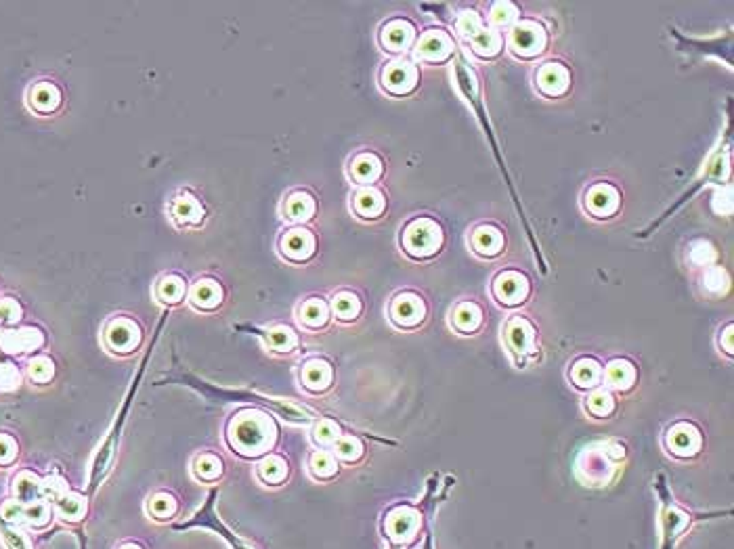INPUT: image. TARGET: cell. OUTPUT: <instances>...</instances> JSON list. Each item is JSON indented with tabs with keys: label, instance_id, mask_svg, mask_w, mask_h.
<instances>
[{
	"label": "cell",
	"instance_id": "obj_1",
	"mask_svg": "<svg viewBox=\"0 0 734 549\" xmlns=\"http://www.w3.org/2000/svg\"><path fill=\"white\" fill-rule=\"evenodd\" d=\"M656 491L661 497V505H663V514H661V524H663V541H661V549H673L675 543L684 537V533L697 522V520H705L711 516H730L733 510L728 512H716V514H692L688 510H682L680 505H675V501L671 499L667 484H665V476L659 474L656 476Z\"/></svg>",
	"mask_w": 734,
	"mask_h": 549
},
{
	"label": "cell",
	"instance_id": "obj_2",
	"mask_svg": "<svg viewBox=\"0 0 734 549\" xmlns=\"http://www.w3.org/2000/svg\"><path fill=\"white\" fill-rule=\"evenodd\" d=\"M422 507L409 505V503H399L386 514L384 537L389 539L391 549H409L417 541L420 531L426 522Z\"/></svg>",
	"mask_w": 734,
	"mask_h": 549
},
{
	"label": "cell",
	"instance_id": "obj_3",
	"mask_svg": "<svg viewBox=\"0 0 734 549\" xmlns=\"http://www.w3.org/2000/svg\"><path fill=\"white\" fill-rule=\"evenodd\" d=\"M443 245V229L432 218H415L403 231V247L411 258H430Z\"/></svg>",
	"mask_w": 734,
	"mask_h": 549
},
{
	"label": "cell",
	"instance_id": "obj_4",
	"mask_svg": "<svg viewBox=\"0 0 734 549\" xmlns=\"http://www.w3.org/2000/svg\"><path fill=\"white\" fill-rule=\"evenodd\" d=\"M508 49L520 59L539 57L548 47V32L533 19H520L508 34Z\"/></svg>",
	"mask_w": 734,
	"mask_h": 549
},
{
	"label": "cell",
	"instance_id": "obj_5",
	"mask_svg": "<svg viewBox=\"0 0 734 549\" xmlns=\"http://www.w3.org/2000/svg\"><path fill=\"white\" fill-rule=\"evenodd\" d=\"M531 294V283L520 271H501L493 279V296L503 307H518Z\"/></svg>",
	"mask_w": 734,
	"mask_h": 549
},
{
	"label": "cell",
	"instance_id": "obj_6",
	"mask_svg": "<svg viewBox=\"0 0 734 549\" xmlns=\"http://www.w3.org/2000/svg\"><path fill=\"white\" fill-rule=\"evenodd\" d=\"M233 438L242 453H258L260 447H267L269 438H273V426L269 419H240L233 428Z\"/></svg>",
	"mask_w": 734,
	"mask_h": 549
},
{
	"label": "cell",
	"instance_id": "obj_7",
	"mask_svg": "<svg viewBox=\"0 0 734 549\" xmlns=\"http://www.w3.org/2000/svg\"><path fill=\"white\" fill-rule=\"evenodd\" d=\"M451 55H453V40L443 30L426 32L415 47V57L424 63H443Z\"/></svg>",
	"mask_w": 734,
	"mask_h": 549
},
{
	"label": "cell",
	"instance_id": "obj_8",
	"mask_svg": "<svg viewBox=\"0 0 734 549\" xmlns=\"http://www.w3.org/2000/svg\"><path fill=\"white\" fill-rule=\"evenodd\" d=\"M535 84L544 97L558 99V97L567 94L571 88V72L563 63L550 61V63H544L535 72Z\"/></svg>",
	"mask_w": 734,
	"mask_h": 549
},
{
	"label": "cell",
	"instance_id": "obj_9",
	"mask_svg": "<svg viewBox=\"0 0 734 549\" xmlns=\"http://www.w3.org/2000/svg\"><path fill=\"white\" fill-rule=\"evenodd\" d=\"M585 208L596 218H611L621 208V195H619V191L613 185L596 183L585 193Z\"/></svg>",
	"mask_w": 734,
	"mask_h": 549
},
{
	"label": "cell",
	"instance_id": "obj_10",
	"mask_svg": "<svg viewBox=\"0 0 734 549\" xmlns=\"http://www.w3.org/2000/svg\"><path fill=\"white\" fill-rule=\"evenodd\" d=\"M701 432L697 430L695 424L690 421H678L673 428L667 432V447L669 453L675 457H692L701 449Z\"/></svg>",
	"mask_w": 734,
	"mask_h": 549
},
{
	"label": "cell",
	"instance_id": "obj_11",
	"mask_svg": "<svg viewBox=\"0 0 734 549\" xmlns=\"http://www.w3.org/2000/svg\"><path fill=\"white\" fill-rule=\"evenodd\" d=\"M424 316H426V304L413 292L399 294L391 304V319L395 321V325H399L403 329H411V327L420 325L424 321Z\"/></svg>",
	"mask_w": 734,
	"mask_h": 549
},
{
	"label": "cell",
	"instance_id": "obj_12",
	"mask_svg": "<svg viewBox=\"0 0 734 549\" xmlns=\"http://www.w3.org/2000/svg\"><path fill=\"white\" fill-rule=\"evenodd\" d=\"M382 84L393 94H408L417 84V68L409 61L389 63L382 72Z\"/></svg>",
	"mask_w": 734,
	"mask_h": 549
},
{
	"label": "cell",
	"instance_id": "obj_13",
	"mask_svg": "<svg viewBox=\"0 0 734 549\" xmlns=\"http://www.w3.org/2000/svg\"><path fill=\"white\" fill-rule=\"evenodd\" d=\"M506 340H508V346L518 354L535 352V327L525 316H514L508 323Z\"/></svg>",
	"mask_w": 734,
	"mask_h": 549
},
{
	"label": "cell",
	"instance_id": "obj_14",
	"mask_svg": "<svg viewBox=\"0 0 734 549\" xmlns=\"http://www.w3.org/2000/svg\"><path fill=\"white\" fill-rule=\"evenodd\" d=\"M415 38V27L408 19H393L389 25L382 30V44L391 53H401L405 51Z\"/></svg>",
	"mask_w": 734,
	"mask_h": 549
},
{
	"label": "cell",
	"instance_id": "obj_15",
	"mask_svg": "<svg viewBox=\"0 0 734 549\" xmlns=\"http://www.w3.org/2000/svg\"><path fill=\"white\" fill-rule=\"evenodd\" d=\"M281 249L290 260H307L315 249V239L305 229H294L281 239Z\"/></svg>",
	"mask_w": 734,
	"mask_h": 549
},
{
	"label": "cell",
	"instance_id": "obj_16",
	"mask_svg": "<svg viewBox=\"0 0 734 549\" xmlns=\"http://www.w3.org/2000/svg\"><path fill=\"white\" fill-rule=\"evenodd\" d=\"M602 380L613 390H630L636 380V369L630 361L617 359V361H611L606 369H602Z\"/></svg>",
	"mask_w": 734,
	"mask_h": 549
},
{
	"label": "cell",
	"instance_id": "obj_17",
	"mask_svg": "<svg viewBox=\"0 0 734 549\" xmlns=\"http://www.w3.org/2000/svg\"><path fill=\"white\" fill-rule=\"evenodd\" d=\"M472 247H475V252L479 256L493 258L503 247V233L497 227H493V225L477 227L475 233H472Z\"/></svg>",
	"mask_w": 734,
	"mask_h": 549
},
{
	"label": "cell",
	"instance_id": "obj_18",
	"mask_svg": "<svg viewBox=\"0 0 734 549\" xmlns=\"http://www.w3.org/2000/svg\"><path fill=\"white\" fill-rule=\"evenodd\" d=\"M42 344V335L36 329H19V331H4L0 335V346L6 352H27Z\"/></svg>",
	"mask_w": 734,
	"mask_h": 549
},
{
	"label": "cell",
	"instance_id": "obj_19",
	"mask_svg": "<svg viewBox=\"0 0 734 549\" xmlns=\"http://www.w3.org/2000/svg\"><path fill=\"white\" fill-rule=\"evenodd\" d=\"M470 44H472V53L481 59H491L495 57L501 47H503V36L501 32H497L495 27H483L477 36L470 38Z\"/></svg>",
	"mask_w": 734,
	"mask_h": 549
},
{
	"label": "cell",
	"instance_id": "obj_20",
	"mask_svg": "<svg viewBox=\"0 0 734 549\" xmlns=\"http://www.w3.org/2000/svg\"><path fill=\"white\" fill-rule=\"evenodd\" d=\"M571 378L577 388H596L602 382V367L594 359H579L573 365Z\"/></svg>",
	"mask_w": 734,
	"mask_h": 549
},
{
	"label": "cell",
	"instance_id": "obj_21",
	"mask_svg": "<svg viewBox=\"0 0 734 549\" xmlns=\"http://www.w3.org/2000/svg\"><path fill=\"white\" fill-rule=\"evenodd\" d=\"M453 325L462 333H475L483 323V311L477 302H462L453 311Z\"/></svg>",
	"mask_w": 734,
	"mask_h": 549
},
{
	"label": "cell",
	"instance_id": "obj_22",
	"mask_svg": "<svg viewBox=\"0 0 734 549\" xmlns=\"http://www.w3.org/2000/svg\"><path fill=\"white\" fill-rule=\"evenodd\" d=\"M302 382H305V386H307L309 390H313V393L326 390L327 386H329V382H331V369H329V365H327L326 361H319V359L309 361V363L305 365V369H302Z\"/></svg>",
	"mask_w": 734,
	"mask_h": 549
},
{
	"label": "cell",
	"instance_id": "obj_23",
	"mask_svg": "<svg viewBox=\"0 0 734 549\" xmlns=\"http://www.w3.org/2000/svg\"><path fill=\"white\" fill-rule=\"evenodd\" d=\"M355 210L357 214L365 216V218H376L382 210H384V197L378 189L367 187L363 191L357 193L355 197Z\"/></svg>",
	"mask_w": 734,
	"mask_h": 549
},
{
	"label": "cell",
	"instance_id": "obj_24",
	"mask_svg": "<svg viewBox=\"0 0 734 549\" xmlns=\"http://www.w3.org/2000/svg\"><path fill=\"white\" fill-rule=\"evenodd\" d=\"M350 172H353V176H355L359 183L367 185V183H374V180L380 176V172H382V161L374 156V154H363V156H359L353 161Z\"/></svg>",
	"mask_w": 734,
	"mask_h": 549
},
{
	"label": "cell",
	"instance_id": "obj_25",
	"mask_svg": "<svg viewBox=\"0 0 734 549\" xmlns=\"http://www.w3.org/2000/svg\"><path fill=\"white\" fill-rule=\"evenodd\" d=\"M137 340H139V331H137V327L133 323L118 321L109 329V344L114 348H118L120 352H126V348H130Z\"/></svg>",
	"mask_w": 734,
	"mask_h": 549
},
{
	"label": "cell",
	"instance_id": "obj_26",
	"mask_svg": "<svg viewBox=\"0 0 734 549\" xmlns=\"http://www.w3.org/2000/svg\"><path fill=\"white\" fill-rule=\"evenodd\" d=\"M286 212L292 221H309L315 212V202L307 193H294L286 204Z\"/></svg>",
	"mask_w": 734,
	"mask_h": 549
},
{
	"label": "cell",
	"instance_id": "obj_27",
	"mask_svg": "<svg viewBox=\"0 0 734 549\" xmlns=\"http://www.w3.org/2000/svg\"><path fill=\"white\" fill-rule=\"evenodd\" d=\"M327 316H329V307H327L324 300H309L305 302V307L300 309V321L307 325V327H324L327 323Z\"/></svg>",
	"mask_w": 734,
	"mask_h": 549
},
{
	"label": "cell",
	"instance_id": "obj_28",
	"mask_svg": "<svg viewBox=\"0 0 734 549\" xmlns=\"http://www.w3.org/2000/svg\"><path fill=\"white\" fill-rule=\"evenodd\" d=\"M32 107L36 111H53L59 105V92L51 84H40L32 92Z\"/></svg>",
	"mask_w": 734,
	"mask_h": 549
},
{
	"label": "cell",
	"instance_id": "obj_29",
	"mask_svg": "<svg viewBox=\"0 0 734 549\" xmlns=\"http://www.w3.org/2000/svg\"><path fill=\"white\" fill-rule=\"evenodd\" d=\"M361 311V302L355 294L350 292H342L334 298V313L338 314V319L342 321H350L355 319Z\"/></svg>",
	"mask_w": 734,
	"mask_h": 549
},
{
	"label": "cell",
	"instance_id": "obj_30",
	"mask_svg": "<svg viewBox=\"0 0 734 549\" xmlns=\"http://www.w3.org/2000/svg\"><path fill=\"white\" fill-rule=\"evenodd\" d=\"M193 302L202 309H212L221 302V290L214 281H202L193 290Z\"/></svg>",
	"mask_w": 734,
	"mask_h": 549
},
{
	"label": "cell",
	"instance_id": "obj_31",
	"mask_svg": "<svg viewBox=\"0 0 734 549\" xmlns=\"http://www.w3.org/2000/svg\"><path fill=\"white\" fill-rule=\"evenodd\" d=\"M518 17V8L514 2H495L491 6V23L497 27H508L510 23H516Z\"/></svg>",
	"mask_w": 734,
	"mask_h": 549
},
{
	"label": "cell",
	"instance_id": "obj_32",
	"mask_svg": "<svg viewBox=\"0 0 734 549\" xmlns=\"http://www.w3.org/2000/svg\"><path fill=\"white\" fill-rule=\"evenodd\" d=\"M17 495H19L21 503H34L42 495V482L30 474H23L17 480Z\"/></svg>",
	"mask_w": 734,
	"mask_h": 549
},
{
	"label": "cell",
	"instance_id": "obj_33",
	"mask_svg": "<svg viewBox=\"0 0 734 549\" xmlns=\"http://www.w3.org/2000/svg\"><path fill=\"white\" fill-rule=\"evenodd\" d=\"M455 27H458V32L462 36L472 38V36H477L485 27V21L481 19V15L477 11H462L458 21H455Z\"/></svg>",
	"mask_w": 734,
	"mask_h": 549
},
{
	"label": "cell",
	"instance_id": "obj_34",
	"mask_svg": "<svg viewBox=\"0 0 734 549\" xmlns=\"http://www.w3.org/2000/svg\"><path fill=\"white\" fill-rule=\"evenodd\" d=\"M57 510L66 520H78L84 512V499L78 495H61L57 499Z\"/></svg>",
	"mask_w": 734,
	"mask_h": 549
},
{
	"label": "cell",
	"instance_id": "obj_35",
	"mask_svg": "<svg viewBox=\"0 0 734 549\" xmlns=\"http://www.w3.org/2000/svg\"><path fill=\"white\" fill-rule=\"evenodd\" d=\"M587 409H589L596 417H606V415H611L613 409H615L613 396L606 393V390H596V393L589 396V400H587Z\"/></svg>",
	"mask_w": 734,
	"mask_h": 549
},
{
	"label": "cell",
	"instance_id": "obj_36",
	"mask_svg": "<svg viewBox=\"0 0 734 549\" xmlns=\"http://www.w3.org/2000/svg\"><path fill=\"white\" fill-rule=\"evenodd\" d=\"M286 474H288V468H286L283 459H279V457H275V455L267 457V459L260 464V476H262L267 482H271V484H277L279 480H283Z\"/></svg>",
	"mask_w": 734,
	"mask_h": 549
},
{
	"label": "cell",
	"instance_id": "obj_37",
	"mask_svg": "<svg viewBox=\"0 0 734 549\" xmlns=\"http://www.w3.org/2000/svg\"><path fill=\"white\" fill-rule=\"evenodd\" d=\"M311 468L319 478H329V476H334L338 471V464H336L334 455H329L327 451H319V453L313 455Z\"/></svg>",
	"mask_w": 734,
	"mask_h": 549
},
{
	"label": "cell",
	"instance_id": "obj_38",
	"mask_svg": "<svg viewBox=\"0 0 734 549\" xmlns=\"http://www.w3.org/2000/svg\"><path fill=\"white\" fill-rule=\"evenodd\" d=\"M361 443L353 436H344V438H338V445H336V455L346 459V462H355L359 455H361Z\"/></svg>",
	"mask_w": 734,
	"mask_h": 549
},
{
	"label": "cell",
	"instance_id": "obj_39",
	"mask_svg": "<svg viewBox=\"0 0 734 549\" xmlns=\"http://www.w3.org/2000/svg\"><path fill=\"white\" fill-rule=\"evenodd\" d=\"M269 342H271L273 348H277L281 352H288L296 344V338H294V333L288 327H277V329H273L269 333Z\"/></svg>",
	"mask_w": 734,
	"mask_h": 549
},
{
	"label": "cell",
	"instance_id": "obj_40",
	"mask_svg": "<svg viewBox=\"0 0 734 549\" xmlns=\"http://www.w3.org/2000/svg\"><path fill=\"white\" fill-rule=\"evenodd\" d=\"M47 518H49V507L42 501H34V503H27V507H23V520L25 522L40 526L47 522Z\"/></svg>",
	"mask_w": 734,
	"mask_h": 549
},
{
	"label": "cell",
	"instance_id": "obj_41",
	"mask_svg": "<svg viewBox=\"0 0 734 549\" xmlns=\"http://www.w3.org/2000/svg\"><path fill=\"white\" fill-rule=\"evenodd\" d=\"M30 376L36 380V382H47V380H51V376H53V363L49 361V359H36V361H32V365H30Z\"/></svg>",
	"mask_w": 734,
	"mask_h": 549
},
{
	"label": "cell",
	"instance_id": "obj_42",
	"mask_svg": "<svg viewBox=\"0 0 734 549\" xmlns=\"http://www.w3.org/2000/svg\"><path fill=\"white\" fill-rule=\"evenodd\" d=\"M315 438H317V443H322V445H331V443H336V440L340 438L338 426H336L334 421H324V424H319V428H317V432H315Z\"/></svg>",
	"mask_w": 734,
	"mask_h": 549
},
{
	"label": "cell",
	"instance_id": "obj_43",
	"mask_svg": "<svg viewBox=\"0 0 734 549\" xmlns=\"http://www.w3.org/2000/svg\"><path fill=\"white\" fill-rule=\"evenodd\" d=\"M705 285H707L709 290L720 292V290L726 285V273H724V269H722V266H711V269H707V273H705Z\"/></svg>",
	"mask_w": 734,
	"mask_h": 549
},
{
	"label": "cell",
	"instance_id": "obj_44",
	"mask_svg": "<svg viewBox=\"0 0 734 549\" xmlns=\"http://www.w3.org/2000/svg\"><path fill=\"white\" fill-rule=\"evenodd\" d=\"M197 474L206 480H212L221 474V462L216 457H204L200 464H197Z\"/></svg>",
	"mask_w": 734,
	"mask_h": 549
},
{
	"label": "cell",
	"instance_id": "obj_45",
	"mask_svg": "<svg viewBox=\"0 0 734 549\" xmlns=\"http://www.w3.org/2000/svg\"><path fill=\"white\" fill-rule=\"evenodd\" d=\"M162 292L166 302H176L183 296V281L181 279H168L162 283Z\"/></svg>",
	"mask_w": 734,
	"mask_h": 549
},
{
	"label": "cell",
	"instance_id": "obj_46",
	"mask_svg": "<svg viewBox=\"0 0 734 549\" xmlns=\"http://www.w3.org/2000/svg\"><path fill=\"white\" fill-rule=\"evenodd\" d=\"M19 314H21V311H19V307H17L13 300H4V302H0V321H4V323H13V321H17V319H19Z\"/></svg>",
	"mask_w": 734,
	"mask_h": 549
},
{
	"label": "cell",
	"instance_id": "obj_47",
	"mask_svg": "<svg viewBox=\"0 0 734 549\" xmlns=\"http://www.w3.org/2000/svg\"><path fill=\"white\" fill-rule=\"evenodd\" d=\"M19 382V374L13 365H0V386H15Z\"/></svg>",
	"mask_w": 734,
	"mask_h": 549
},
{
	"label": "cell",
	"instance_id": "obj_48",
	"mask_svg": "<svg viewBox=\"0 0 734 549\" xmlns=\"http://www.w3.org/2000/svg\"><path fill=\"white\" fill-rule=\"evenodd\" d=\"M15 457V443L8 436H0V464H8Z\"/></svg>",
	"mask_w": 734,
	"mask_h": 549
},
{
	"label": "cell",
	"instance_id": "obj_49",
	"mask_svg": "<svg viewBox=\"0 0 734 549\" xmlns=\"http://www.w3.org/2000/svg\"><path fill=\"white\" fill-rule=\"evenodd\" d=\"M162 510H166V516L172 514V510H174V501L170 497H166V495L164 497H156L154 503H152V512L156 516H162Z\"/></svg>",
	"mask_w": 734,
	"mask_h": 549
},
{
	"label": "cell",
	"instance_id": "obj_50",
	"mask_svg": "<svg viewBox=\"0 0 734 549\" xmlns=\"http://www.w3.org/2000/svg\"><path fill=\"white\" fill-rule=\"evenodd\" d=\"M424 549H434V545H432V533H430V531H426V541H424Z\"/></svg>",
	"mask_w": 734,
	"mask_h": 549
},
{
	"label": "cell",
	"instance_id": "obj_51",
	"mask_svg": "<svg viewBox=\"0 0 734 549\" xmlns=\"http://www.w3.org/2000/svg\"><path fill=\"white\" fill-rule=\"evenodd\" d=\"M128 549H137V548H128Z\"/></svg>",
	"mask_w": 734,
	"mask_h": 549
}]
</instances>
